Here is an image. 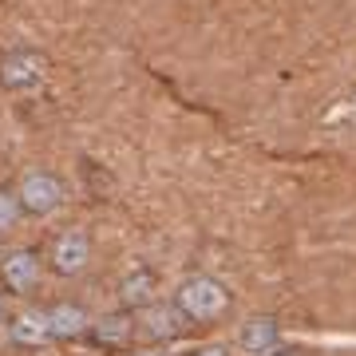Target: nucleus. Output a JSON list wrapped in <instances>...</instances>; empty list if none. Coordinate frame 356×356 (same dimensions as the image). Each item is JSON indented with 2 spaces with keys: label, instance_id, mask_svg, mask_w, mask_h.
Wrapping results in <instances>:
<instances>
[{
  "label": "nucleus",
  "instance_id": "obj_16",
  "mask_svg": "<svg viewBox=\"0 0 356 356\" xmlns=\"http://www.w3.org/2000/svg\"><path fill=\"white\" fill-rule=\"evenodd\" d=\"M139 356H166V353H139Z\"/></svg>",
  "mask_w": 356,
  "mask_h": 356
},
{
  "label": "nucleus",
  "instance_id": "obj_7",
  "mask_svg": "<svg viewBox=\"0 0 356 356\" xmlns=\"http://www.w3.org/2000/svg\"><path fill=\"white\" fill-rule=\"evenodd\" d=\"M182 325L186 321L178 317L175 305H151V309H143V313H135V329L147 341H175L178 332H182Z\"/></svg>",
  "mask_w": 356,
  "mask_h": 356
},
{
  "label": "nucleus",
  "instance_id": "obj_1",
  "mask_svg": "<svg viewBox=\"0 0 356 356\" xmlns=\"http://www.w3.org/2000/svg\"><path fill=\"white\" fill-rule=\"evenodd\" d=\"M170 305L178 309V317L186 321V325H210V321L226 317L229 305H234V297H229V289L218 277L194 273V277H186L175 289V301Z\"/></svg>",
  "mask_w": 356,
  "mask_h": 356
},
{
  "label": "nucleus",
  "instance_id": "obj_10",
  "mask_svg": "<svg viewBox=\"0 0 356 356\" xmlns=\"http://www.w3.org/2000/svg\"><path fill=\"white\" fill-rule=\"evenodd\" d=\"M154 293H159V277L151 269H135L119 281V305L127 313H143V309L154 305Z\"/></svg>",
  "mask_w": 356,
  "mask_h": 356
},
{
  "label": "nucleus",
  "instance_id": "obj_12",
  "mask_svg": "<svg viewBox=\"0 0 356 356\" xmlns=\"http://www.w3.org/2000/svg\"><path fill=\"white\" fill-rule=\"evenodd\" d=\"M20 218H24V206H20L16 186H0V238L13 234V229L20 226Z\"/></svg>",
  "mask_w": 356,
  "mask_h": 356
},
{
  "label": "nucleus",
  "instance_id": "obj_15",
  "mask_svg": "<svg viewBox=\"0 0 356 356\" xmlns=\"http://www.w3.org/2000/svg\"><path fill=\"white\" fill-rule=\"evenodd\" d=\"M4 297H8V293H4V285H0V321H4Z\"/></svg>",
  "mask_w": 356,
  "mask_h": 356
},
{
  "label": "nucleus",
  "instance_id": "obj_2",
  "mask_svg": "<svg viewBox=\"0 0 356 356\" xmlns=\"http://www.w3.org/2000/svg\"><path fill=\"white\" fill-rule=\"evenodd\" d=\"M16 194H20V206L28 218H48L64 206V182L48 170H28L16 182Z\"/></svg>",
  "mask_w": 356,
  "mask_h": 356
},
{
  "label": "nucleus",
  "instance_id": "obj_14",
  "mask_svg": "<svg viewBox=\"0 0 356 356\" xmlns=\"http://www.w3.org/2000/svg\"><path fill=\"white\" fill-rule=\"evenodd\" d=\"M266 356H305V353H301V348H289V344H277V348L266 353Z\"/></svg>",
  "mask_w": 356,
  "mask_h": 356
},
{
  "label": "nucleus",
  "instance_id": "obj_11",
  "mask_svg": "<svg viewBox=\"0 0 356 356\" xmlns=\"http://www.w3.org/2000/svg\"><path fill=\"white\" fill-rule=\"evenodd\" d=\"M40 79V56L36 51H13L0 64V91H24Z\"/></svg>",
  "mask_w": 356,
  "mask_h": 356
},
{
  "label": "nucleus",
  "instance_id": "obj_4",
  "mask_svg": "<svg viewBox=\"0 0 356 356\" xmlns=\"http://www.w3.org/2000/svg\"><path fill=\"white\" fill-rule=\"evenodd\" d=\"M40 281V254L36 250H8L0 257V285L4 293H28Z\"/></svg>",
  "mask_w": 356,
  "mask_h": 356
},
{
  "label": "nucleus",
  "instance_id": "obj_5",
  "mask_svg": "<svg viewBox=\"0 0 356 356\" xmlns=\"http://www.w3.org/2000/svg\"><path fill=\"white\" fill-rule=\"evenodd\" d=\"M8 337L20 348H44L51 341V325H48V309H20L8 325Z\"/></svg>",
  "mask_w": 356,
  "mask_h": 356
},
{
  "label": "nucleus",
  "instance_id": "obj_3",
  "mask_svg": "<svg viewBox=\"0 0 356 356\" xmlns=\"http://www.w3.org/2000/svg\"><path fill=\"white\" fill-rule=\"evenodd\" d=\"M51 273L56 277H79L83 269L91 266V242L83 229H67L51 242Z\"/></svg>",
  "mask_w": 356,
  "mask_h": 356
},
{
  "label": "nucleus",
  "instance_id": "obj_8",
  "mask_svg": "<svg viewBox=\"0 0 356 356\" xmlns=\"http://www.w3.org/2000/svg\"><path fill=\"white\" fill-rule=\"evenodd\" d=\"M135 313H127V309H119V313H107V317L91 321V341L99 344V348H123V344H131V337H135Z\"/></svg>",
  "mask_w": 356,
  "mask_h": 356
},
{
  "label": "nucleus",
  "instance_id": "obj_9",
  "mask_svg": "<svg viewBox=\"0 0 356 356\" xmlns=\"http://www.w3.org/2000/svg\"><path fill=\"white\" fill-rule=\"evenodd\" d=\"M277 341H281V325H277V317H269V313L250 317L242 329H238V344H242L245 353H254V356L273 353V348H277Z\"/></svg>",
  "mask_w": 356,
  "mask_h": 356
},
{
  "label": "nucleus",
  "instance_id": "obj_13",
  "mask_svg": "<svg viewBox=\"0 0 356 356\" xmlns=\"http://www.w3.org/2000/svg\"><path fill=\"white\" fill-rule=\"evenodd\" d=\"M186 356H229L222 344H202V348H194V353H186Z\"/></svg>",
  "mask_w": 356,
  "mask_h": 356
},
{
  "label": "nucleus",
  "instance_id": "obj_6",
  "mask_svg": "<svg viewBox=\"0 0 356 356\" xmlns=\"http://www.w3.org/2000/svg\"><path fill=\"white\" fill-rule=\"evenodd\" d=\"M48 325H51V341H79L91 332V317L88 309L76 301H60L48 309Z\"/></svg>",
  "mask_w": 356,
  "mask_h": 356
}]
</instances>
